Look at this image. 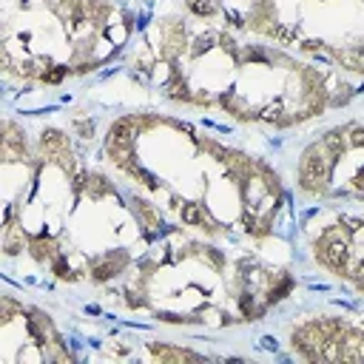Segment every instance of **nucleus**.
<instances>
[{
  "label": "nucleus",
  "mask_w": 364,
  "mask_h": 364,
  "mask_svg": "<svg viewBox=\"0 0 364 364\" xmlns=\"http://www.w3.org/2000/svg\"><path fill=\"white\" fill-rule=\"evenodd\" d=\"M134 68L173 102L276 128L316 119L355 97L344 71L188 11L145 28Z\"/></svg>",
  "instance_id": "nucleus-1"
},
{
  "label": "nucleus",
  "mask_w": 364,
  "mask_h": 364,
  "mask_svg": "<svg viewBox=\"0 0 364 364\" xmlns=\"http://www.w3.org/2000/svg\"><path fill=\"white\" fill-rule=\"evenodd\" d=\"M108 162L168 219L208 239H267L284 205L276 171L191 122L125 114L108 125Z\"/></svg>",
  "instance_id": "nucleus-2"
},
{
  "label": "nucleus",
  "mask_w": 364,
  "mask_h": 364,
  "mask_svg": "<svg viewBox=\"0 0 364 364\" xmlns=\"http://www.w3.org/2000/svg\"><path fill=\"white\" fill-rule=\"evenodd\" d=\"M128 267L122 296L171 324H239L262 318L287 296V270L262 264L247 250H222L188 239L185 228L165 225Z\"/></svg>",
  "instance_id": "nucleus-3"
},
{
  "label": "nucleus",
  "mask_w": 364,
  "mask_h": 364,
  "mask_svg": "<svg viewBox=\"0 0 364 364\" xmlns=\"http://www.w3.org/2000/svg\"><path fill=\"white\" fill-rule=\"evenodd\" d=\"M134 34L122 0H3V68L46 85L114 60Z\"/></svg>",
  "instance_id": "nucleus-4"
},
{
  "label": "nucleus",
  "mask_w": 364,
  "mask_h": 364,
  "mask_svg": "<svg viewBox=\"0 0 364 364\" xmlns=\"http://www.w3.org/2000/svg\"><path fill=\"white\" fill-rule=\"evenodd\" d=\"M213 20L364 77V0H222Z\"/></svg>",
  "instance_id": "nucleus-5"
},
{
  "label": "nucleus",
  "mask_w": 364,
  "mask_h": 364,
  "mask_svg": "<svg viewBox=\"0 0 364 364\" xmlns=\"http://www.w3.org/2000/svg\"><path fill=\"white\" fill-rule=\"evenodd\" d=\"M296 188L307 199L364 205V125H338L304 148L296 168Z\"/></svg>",
  "instance_id": "nucleus-6"
},
{
  "label": "nucleus",
  "mask_w": 364,
  "mask_h": 364,
  "mask_svg": "<svg viewBox=\"0 0 364 364\" xmlns=\"http://www.w3.org/2000/svg\"><path fill=\"white\" fill-rule=\"evenodd\" d=\"M313 259L327 273L350 282L364 296V216L361 213H330L313 239Z\"/></svg>",
  "instance_id": "nucleus-7"
},
{
  "label": "nucleus",
  "mask_w": 364,
  "mask_h": 364,
  "mask_svg": "<svg viewBox=\"0 0 364 364\" xmlns=\"http://www.w3.org/2000/svg\"><path fill=\"white\" fill-rule=\"evenodd\" d=\"M3 350L26 338L20 361H46V358H68V350H60V333L51 318L37 307L20 304L11 296H3V321H0Z\"/></svg>",
  "instance_id": "nucleus-8"
}]
</instances>
